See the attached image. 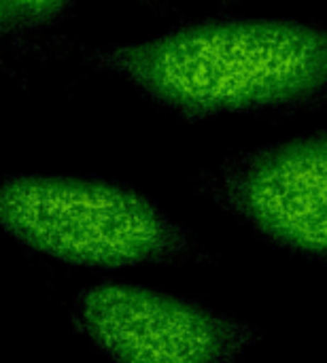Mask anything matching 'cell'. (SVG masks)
<instances>
[{
    "label": "cell",
    "mask_w": 327,
    "mask_h": 363,
    "mask_svg": "<svg viewBox=\"0 0 327 363\" xmlns=\"http://www.w3.org/2000/svg\"><path fill=\"white\" fill-rule=\"evenodd\" d=\"M187 117L300 102L327 87V30L281 19H221L87 51Z\"/></svg>",
    "instance_id": "cell-1"
},
{
    "label": "cell",
    "mask_w": 327,
    "mask_h": 363,
    "mask_svg": "<svg viewBox=\"0 0 327 363\" xmlns=\"http://www.w3.org/2000/svg\"><path fill=\"white\" fill-rule=\"evenodd\" d=\"M0 228L72 266L123 268L179 257L187 232L147 196L72 174L0 177Z\"/></svg>",
    "instance_id": "cell-2"
},
{
    "label": "cell",
    "mask_w": 327,
    "mask_h": 363,
    "mask_svg": "<svg viewBox=\"0 0 327 363\" xmlns=\"http://www.w3.org/2000/svg\"><path fill=\"white\" fill-rule=\"evenodd\" d=\"M74 321L117 363H230L253 336L230 317L126 283L85 289Z\"/></svg>",
    "instance_id": "cell-3"
},
{
    "label": "cell",
    "mask_w": 327,
    "mask_h": 363,
    "mask_svg": "<svg viewBox=\"0 0 327 363\" xmlns=\"http://www.w3.org/2000/svg\"><path fill=\"white\" fill-rule=\"evenodd\" d=\"M219 194L268 238L327 257V134L238 157L221 172Z\"/></svg>",
    "instance_id": "cell-4"
},
{
    "label": "cell",
    "mask_w": 327,
    "mask_h": 363,
    "mask_svg": "<svg viewBox=\"0 0 327 363\" xmlns=\"http://www.w3.org/2000/svg\"><path fill=\"white\" fill-rule=\"evenodd\" d=\"M70 0H0L13 26H43L64 13Z\"/></svg>",
    "instance_id": "cell-5"
},
{
    "label": "cell",
    "mask_w": 327,
    "mask_h": 363,
    "mask_svg": "<svg viewBox=\"0 0 327 363\" xmlns=\"http://www.w3.org/2000/svg\"><path fill=\"white\" fill-rule=\"evenodd\" d=\"M6 28H11V23H9L6 13H4V9H2V4H0V32H2V30H6Z\"/></svg>",
    "instance_id": "cell-6"
},
{
    "label": "cell",
    "mask_w": 327,
    "mask_h": 363,
    "mask_svg": "<svg viewBox=\"0 0 327 363\" xmlns=\"http://www.w3.org/2000/svg\"><path fill=\"white\" fill-rule=\"evenodd\" d=\"M147 2H153V0H147Z\"/></svg>",
    "instance_id": "cell-7"
}]
</instances>
